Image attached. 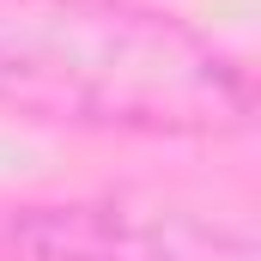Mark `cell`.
Here are the masks:
<instances>
[{
    "label": "cell",
    "mask_w": 261,
    "mask_h": 261,
    "mask_svg": "<svg viewBox=\"0 0 261 261\" xmlns=\"http://www.w3.org/2000/svg\"><path fill=\"white\" fill-rule=\"evenodd\" d=\"M0 103L43 122L225 134L249 85L206 37L134 0H0Z\"/></svg>",
    "instance_id": "obj_1"
},
{
    "label": "cell",
    "mask_w": 261,
    "mask_h": 261,
    "mask_svg": "<svg viewBox=\"0 0 261 261\" xmlns=\"http://www.w3.org/2000/svg\"><path fill=\"white\" fill-rule=\"evenodd\" d=\"M18 243L37 261H261L249 231L164 200L37 206L31 219H18Z\"/></svg>",
    "instance_id": "obj_2"
}]
</instances>
